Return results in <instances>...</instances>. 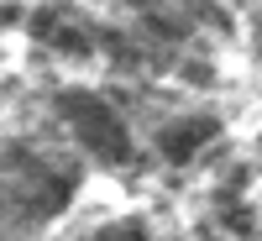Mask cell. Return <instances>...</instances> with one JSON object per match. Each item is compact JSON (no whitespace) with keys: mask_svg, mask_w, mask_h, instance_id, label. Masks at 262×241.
<instances>
[{"mask_svg":"<svg viewBox=\"0 0 262 241\" xmlns=\"http://www.w3.org/2000/svg\"><path fill=\"white\" fill-rule=\"evenodd\" d=\"M252 37H257V58H262V16H257V32Z\"/></svg>","mask_w":262,"mask_h":241,"instance_id":"cell-6","label":"cell"},{"mask_svg":"<svg viewBox=\"0 0 262 241\" xmlns=\"http://www.w3.org/2000/svg\"><path fill=\"white\" fill-rule=\"evenodd\" d=\"M215 226H221L231 241H257V236H262L257 210H252L236 189H221V194H215Z\"/></svg>","mask_w":262,"mask_h":241,"instance_id":"cell-4","label":"cell"},{"mask_svg":"<svg viewBox=\"0 0 262 241\" xmlns=\"http://www.w3.org/2000/svg\"><path fill=\"white\" fill-rule=\"evenodd\" d=\"M58 116H63V126H69V137L90 152L95 163L131 168V158H137L131 126H126V116L105 95H95V90H63L58 95Z\"/></svg>","mask_w":262,"mask_h":241,"instance_id":"cell-1","label":"cell"},{"mask_svg":"<svg viewBox=\"0 0 262 241\" xmlns=\"http://www.w3.org/2000/svg\"><path fill=\"white\" fill-rule=\"evenodd\" d=\"M90 241H152V231H147V221H142V215H126V221L100 226Z\"/></svg>","mask_w":262,"mask_h":241,"instance_id":"cell-5","label":"cell"},{"mask_svg":"<svg viewBox=\"0 0 262 241\" xmlns=\"http://www.w3.org/2000/svg\"><path fill=\"white\" fill-rule=\"evenodd\" d=\"M210 142H221V121L210 111H194V116H173L152 131V147H158V158L173 163V168H189Z\"/></svg>","mask_w":262,"mask_h":241,"instance_id":"cell-2","label":"cell"},{"mask_svg":"<svg viewBox=\"0 0 262 241\" xmlns=\"http://www.w3.org/2000/svg\"><path fill=\"white\" fill-rule=\"evenodd\" d=\"M27 32L42 48H53L58 58H74V63H84L95 53V32L84 27V21H74V11H63V6H37L27 16Z\"/></svg>","mask_w":262,"mask_h":241,"instance_id":"cell-3","label":"cell"}]
</instances>
